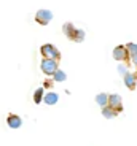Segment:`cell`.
<instances>
[{
    "label": "cell",
    "instance_id": "6da1fadb",
    "mask_svg": "<svg viewBox=\"0 0 137 146\" xmlns=\"http://www.w3.org/2000/svg\"><path fill=\"white\" fill-rule=\"evenodd\" d=\"M62 32H64V35H65L69 40L75 41V43H82V41L85 40V30L77 29L72 22H65V24H64Z\"/></svg>",
    "mask_w": 137,
    "mask_h": 146
},
{
    "label": "cell",
    "instance_id": "7a4b0ae2",
    "mask_svg": "<svg viewBox=\"0 0 137 146\" xmlns=\"http://www.w3.org/2000/svg\"><path fill=\"white\" fill-rule=\"evenodd\" d=\"M57 64H59V60H56V59L43 57V60H41V64H40V68H41V72H43L45 75L51 76L53 73L57 70Z\"/></svg>",
    "mask_w": 137,
    "mask_h": 146
},
{
    "label": "cell",
    "instance_id": "3957f363",
    "mask_svg": "<svg viewBox=\"0 0 137 146\" xmlns=\"http://www.w3.org/2000/svg\"><path fill=\"white\" fill-rule=\"evenodd\" d=\"M40 52H41V56H43V57L56 59V60H59V59H61V52H59V49H57L56 46H53V44H49V43L43 44V46L40 48Z\"/></svg>",
    "mask_w": 137,
    "mask_h": 146
},
{
    "label": "cell",
    "instance_id": "277c9868",
    "mask_svg": "<svg viewBox=\"0 0 137 146\" xmlns=\"http://www.w3.org/2000/svg\"><path fill=\"white\" fill-rule=\"evenodd\" d=\"M53 19V13L49 10H38L35 13V21L40 24V26H48Z\"/></svg>",
    "mask_w": 137,
    "mask_h": 146
},
{
    "label": "cell",
    "instance_id": "5b68a950",
    "mask_svg": "<svg viewBox=\"0 0 137 146\" xmlns=\"http://www.w3.org/2000/svg\"><path fill=\"white\" fill-rule=\"evenodd\" d=\"M108 106H112V108L115 110L116 113H120V111H123V102H121V97H120L118 94H112L108 95V102H107Z\"/></svg>",
    "mask_w": 137,
    "mask_h": 146
},
{
    "label": "cell",
    "instance_id": "8992f818",
    "mask_svg": "<svg viewBox=\"0 0 137 146\" xmlns=\"http://www.w3.org/2000/svg\"><path fill=\"white\" fill-rule=\"evenodd\" d=\"M113 59L115 60H129V54H128V51H126V46H116L115 49H113Z\"/></svg>",
    "mask_w": 137,
    "mask_h": 146
},
{
    "label": "cell",
    "instance_id": "52a82bcc",
    "mask_svg": "<svg viewBox=\"0 0 137 146\" xmlns=\"http://www.w3.org/2000/svg\"><path fill=\"white\" fill-rule=\"evenodd\" d=\"M123 76H124V84L128 86V89H131V91H134V89H136V86H137V83H136V78H137V75H134V73L128 72V73H124Z\"/></svg>",
    "mask_w": 137,
    "mask_h": 146
},
{
    "label": "cell",
    "instance_id": "ba28073f",
    "mask_svg": "<svg viewBox=\"0 0 137 146\" xmlns=\"http://www.w3.org/2000/svg\"><path fill=\"white\" fill-rule=\"evenodd\" d=\"M7 124L10 125L11 129H19L22 125V121H21V117H19L18 114H8Z\"/></svg>",
    "mask_w": 137,
    "mask_h": 146
},
{
    "label": "cell",
    "instance_id": "9c48e42d",
    "mask_svg": "<svg viewBox=\"0 0 137 146\" xmlns=\"http://www.w3.org/2000/svg\"><path fill=\"white\" fill-rule=\"evenodd\" d=\"M57 100H59V95L56 94V92H48V94L43 95L41 102H45L46 105H54V103H57Z\"/></svg>",
    "mask_w": 137,
    "mask_h": 146
},
{
    "label": "cell",
    "instance_id": "30bf717a",
    "mask_svg": "<svg viewBox=\"0 0 137 146\" xmlns=\"http://www.w3.org/2000/svg\"><path fill=\"white\" fill-rule=\"evenodd\" d=\"M116 111L112 106H108V105H105V106H102V116L104 117H107V119H112V117H115L116 116Z\"/></svg>",
    "mask_w": 137,
    "mask_h": 146
},
{
    "label": "cell",
    "instance_id": "8fae6325",
    "mask_svg": "<svg viewBox=\"0 0 137 146\" xmlns=\"http://www.w3.org/2000/svg\"><path fill=\"white\" fill-rule=\"evenodd\" d=\"M51 76H53V80H54L56 83H62V81H65V80H67V75L62 72V70H59V68L56 70V72L53 73Z\"/></svg>",
    "mask_w": 137,
    "mask_h": 146
},
{
    "label": "cell",
    "instance_id": "7c38bea8",
    "mask_svg": "<svg viewBox=\"0 0 137 146\" xmlns=\"http://www.w3.org/2000/svg\"><path fill=\"white\" fill-rule=\"evenodd\" d=\"M96 102L99 103L100 106H105V105H107V102H108V95L104 94V92H100V94L96 95Z\"/></svg>",
    "mask_w": 137,
    "mask_h": 146
},
{
    "label": "cell",
    "instance_id": "4fadbf2b",
    "mask_svg": "<svg viewBox=\"0 0 137 146\" xmlns=\"http://www.w3.org/2000/svg\"><path fill=\"white\" fill-rule=\"evenodd\" d=\"M41 100H43V88H38L37 91L33 92V102L41 103Z\"/></svg>",
    "mask_w": 137,
    "mask_h": 146
},
{
    "label": "cell",
    "instance_id": "5bb4252c",
    "mask_svg": "<svg viewBox=\"0 0 137 146\" xmlns=\"http://www.w3.org/2000/svg\"><path fill=\"white\" fill-rule=\"evenodd\" d=\"M126 51H128L129 59H131L132 56L137 54V44H136V43H128V44H126Z\"/></svg>",
    "mask_w": 137,
    "mask_h": 146
},
{
    "label": "cell",
    "instance_id": "9a60e30c",
    "mask_svg": "<svg viewBox=\"0 0 137 146\" xmlns=\"http://www.w3.org/2000/svg\"><path fill=\"white\" fill-rule=\"evenodd\" d=\"M118 72L121 73V75L128 73V65H123V64H120V65H118Z\"/></svg>",
    "mask_w": 137,
    "mask_h": 146
},
{
    "label": "cell",
    "instance_id": "2e32d148",
    "mask_svg": "<svg viewBox=\"0 0 137 146\" xmlns=\"http://www.w3.org/2000/svg\"><path fill=\"white\" fill-rule=\"evenodd\" d=\"M43 88H53V81H45V83H43Z\"/></svg>",
    "mask_w": 137,
    "mask_h": 146
},
{
    "label": "cell",
    "instance_id": "e0dca14e",
    "mask_svg": "<svg viewBox=\"0 0 137 146\" xmlns=\"http://www.w3.org/2000/svg\"><path fill=\"white\" fill-rule=\"evenodd\" d=\"M131 59H132V64H134V65L137 67V54H136V56H132V57H131Z\"/></svg>",
    "mask_w": 137,
    "mask_h": 146
}]
</instances>
